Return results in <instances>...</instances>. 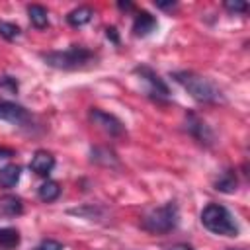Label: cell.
Instances as JSON below:
<instances>
[{"label":"cell","mask_w":250,"mask_h":250,"mask_svg":"<svg viewBox=\"0 0 250 250\" xmlns=\"http://www.w3.org/2000/svg\"><path fill=\"white\" fill-rule=\"evenodd\" d=\"M170 76L197 104L213 105V104H223L225 102V96H223L221 88L213 80H209L207 76H203L199 72H193V70H174V72H170Z\"/></svg>","instance_id":"obj_1"},{"label":"cell","mask_w":250,"mask_h":250,"mask_svg":"<svg viewBox=\"0 0 250 250\" xmlns=\"http://www.w3.org/2000/svg\"><path fill=\"white\" fill-rule=\"evenodd\" d=\"M41 61L57 70H84L90 68L98 62V53H94L92 49L84 47V45H70L68 49L62 51H47V53H39Z\"/></svg>","instance_id":"obj_2"},{"label":"cell","mask_w":250,"mask_h":250,"mask_svg":"<svg viewBox=\"0 0 250 250\" xmlns=\"http://www.w3.org/2000/svg\"><path fill=\"white\" fill-rule=\"evenodd\" d=\"M180 223V211L176 201H166L164 205L150 207L141 217V229L150 234H168Z\"/></svg>","instance_id":"obj_3"},{"label":"cell","mask_w":250,"mask_h":250,"mask_svg":"<svg viewBox=\"0 0 250 250\" xmlns=\"http://www.w3.org/2000/svg\"><path fill=\"white\" fill-rule=\"evenodd\" d=\"M199 221L209 232L219 234V236L232 238V236H238L240 232L238 223L234 221L232 213L221 203H207L199 215Z\"/></svg>","instance_id":"obj_4"},{"label":"cell","mask_w":250,"mask_h":250,"mask_svg":"<svg viewBox=\"0 0 250 250\" xmlns=\"http://www.w3.org/2000/svg\"><path fill=\"white\" fill-rule=\"evenodd\" d=\"M133 72L141 78V82L145 84V94L146 98H150L156 104H166L170 100V88L168 84L158 76L156 70H152L148 64H139L133 68Z\"/></svg>","instance_id":"obj_5"},{"label":"cell","mask_w":250,"mask_h":250,"mask_svg":"<svg viewBox=\"0 0 250 250\" xmlns=\"http://www.w3.org/2000/svg\"><path fill=\"white\" fill-rule=\"evenodd\" d=\"M184 127H186L188 135H189L193 141H197L201 146L211 148V146L215 145V133H213V129H211V127L207 125V121L201 119L195 111H188V113H186Z\"/></svg>","instance_id":"obj_6"},{"label":"cell","mask_w":250,"mask_h":250,"mask_svg":"<svg viewBox=\"0 0 250 250\" xmlns=\"http://www.w3.org/2000/svg\"><path fill=\"white\" fill-rule=\"evenodd\" d=\"M88 119H90L98 129H102L105 135H109V137H121V135H125V125H123V121H121L117 115L107 113V111H104V109H100V107H90V109H88Z\"/></svg>","instance_id":"obj_7"},{"label":"cell","mask_w":250,"mask_h":250,"mask_svg":"<svg viewBox=\"0 0 250 250\" xmlns=\"http://www.w3.org/2000/svg\"><path fill=\"white\" fill-rule=\"evenodd\" d=\"M0 119L18 125V127H33V117L31 113L14 102H0Z\"/></svg>","instance_id":"obj_8"},{"label":"cell","mask_w":250,"mask_h":250,"mask_svg":"<svg viewBox=\"0 0 250 250\" xmlns=\"http://www.w3.org/2000/svg\"><path fill=\"white\" fill-rule=\"evenodd\" d=\"M55 168V156L47 150H37L31 160H29V170L35 174V176H41V178H47Z\"/></svg>","instance_id":"obj_9"},{"label":"cell","mask_w":250,"mask_h":250,"mask_svg":"<svg viewBox=\"0 0 250 250\" xmlns=\"http://www.w3.org/2000/svg\"><path fill=\"white\" fill-rule=\"evenodd\" d=\"M156 27H158V21H156V18L150 12H146V10L137 12V16L133 20V35L135 37H146Z\"/></svg>","instance_id":"obj_10"},{"label":"cell","mask_w":250,"mask_h":250,"mask_svg":"<svg viewBox=\"0 0 250 250\" xmlns=\"http://www.w3.org/2000/svg\"><path fill=\"white\" fill-rule=\"evenodd\" d=\"M68 215H74V217H80V219H86V221H104L107 217V209L98 205V203H86V205H80V207H72L66 211Z\"/></svg>","instance_id":"obj_11"},{"label":"cell","mask_w":250,"mask_h":250,"mask_svg":"<svg viewBox=\"0 0 250 250\" xmlns=\"http://www.w3.org/2000/svg\"><path fill=\"white\" fill-rule=\"evenodd\" d=\"M23 213V199L20 195H2L0 197V217L4 219H12V217H20Z\"/></svg>","instance_id":"obj_12"},{"label":"cell","mask_w":250,"mask_h":250,"mask_svg":"<svg viewBox=\"0 0 250 250\" xmlns=\"http://www.w3.org/2000/svg\"><path fill=\"white\" fill-rule=\"evenodd\" d=\"M90 160L94 164H100L105 168H119V158H117L115 150H111L107 146H94L90 150Z\"/></svg>","instance_id":"obj_13"},{"label":"cell","mask_w":250,"mask_h":250,"mask_svg":"<svg viewBox=\"0 0 250 250\" xmlns=\"http://www.w3.org/2000/svg\"><path fill=\"white\" fill-rule=\"evenodd\" d=\"M213 188L221 193H234L238 189V176L232 168H227L225 172H221V176L215 180Z\"/></svg>","instance_id":"obj_14"},{"label":"cell","mask_w":250,"mask_h":250,"mask_svg":"<svg viewBox=\"0 0 250 250\" xmlns=\"http://www.w3.org/2000/svg\"><path fill=\"white\" fill-rule=\"evenodd\" d=\"M92 16H94V10L90 6H78L66 14V23L72 27H82L92 20Z\"/></svg>","instance_id":"obj_15"},{"label":"cell","mask_w":250,"mask_h":250,"mask_svg":"<svg viewBox=\"0 0 250 250\" xmlns=\"http://www.w3.org/2000/svg\"><path fill=\"white\" fill-rule=\"evenodd\" d=\"M27 16H29V21L33 27L37 29H45L49 25V12L45 6H39V4H29L27 6Z\"/></svg>","instance_id":"obj_16"},{"label":"cell","mask_w":250,"mask_h":250,"mask_svg":"<svg viewBox=\"0 0 250 250\" xmlns=\"http://www.w3.org/2000/svg\"><path fill=\"white\" fill-rule=\"evenodd\" d=\"M21 168L18 164H6L0 168V188H14L20 182Z\"/></svg>","instance_id":"obj_17"},{"label":"cell","mask_w":250,"mask_h":250,"mask_svg":"<svg viewBox=\"0 0 250 250\" xmlns=\"http://www.w3.org/2000/svg\"><path fill=\"white\" fill-rule=\"evenodd\" d=\"M59 195H61V186H59V182H55V180H45V182L37 188V197H39L41 201H45V203H51V201L59 199Z\"/></svg>","instance_id":"obj_18"},{"label":"cell","mask_w":250,"mask_h":250,"mask_svg":"<svg viewBox=\"0 0 250 250\" xmlns=\"http://www.w3.org/2000/svg\"><path fill=\"white\" fill-rule=\"evenodd\" d=\"M20 242H21V236L18 229H12V227L0 229V250H14L20 246Z\"/></svg>","instance_id":"obj_19"},{"label":"cell","mask_w":250,"mask_h":250,"mask_svg":"<svg viewBox=\"0 0 250 250\" xmlns=\"http://www.w3.org/2000/svg\"><path fill=\"white\" fill-rule=\"evenodd\" d=\"M0 35H2L6 41H16V39L21 35V29H20V25H16V23H12V21L0 20Z\"/></svg>","instance_id":"obj_20"},{"label":"cell","mask_w":250,"mask_h":250,"mask_svg":"<svg viewBox=\"0 0 250 250\" xmlns=\"http://www.w3.org/2000/svg\"><path fill=\"white\" fill-rule=\"evenodd\" d=\"M0 90L6 94H18L20 82L14 76H0Z\"/></svg>","instance_id":"obj_21"},{"label":"cell","mask_w":250,"mask_h":250,"mask_svg":"<svg viewBox=\"0 0 250 250\" xmlns=\"http://www.w3.org/2000/svg\"><path fill=\"white\" fill-rule=\"evenodd\" d=\"M223 6H225V10H229L232 14H246L248 12V4L242 0H227Z\"/></svg>","instance_id":"obj_22"},{"label":"cell","mask_w":250,"mask_h":250,"mask_svg":"<svg viewBox=\"0 0 250 250\" xmlns=\"http://www.w3.org/2000/svg\"><path fill=\"white\" fill-rule=\"evenodd\" d=\"M33 250H64V246L59 242V240H53V238H45L41 240Z\"/></svg>","instance_id":"obj_23"},{"label":"cell","mask_w":250,"mask_h":250,"mask_svg":"<svg viewBox=\"0 0 250 250\" xmlns=\"http://www.w3.org/2000/svg\"><path fill=\"white\" fill-rule=\"evenodd\" d=\"M154 6L158 10H174L178 6V2H174V0H154Z\"/></svg>","instance_id":"obj_24"},{"label":"cell","mask_w":250,"mask_h":250,"mask_svg":"<svg viewBox=\"0 0 250 250\" xmlns=\"http://www.w3.org/2000/svg\"><path fill=\"white\" fill-rule=\"evenodd\" d=\"M105 37L113 43V45H119V33H117V29L113 27V25H109V27H105Z\"/></svg>","instance_id":"obj_25"},{"label":"cell","mask_w":250,"mask_h":250,"mask_svg":"<svg viewBox=\"0 0 250 250\" xmlns=\"http://www.w3.org/2000/svg\"><path fill=\"white\" fill-rule=\"evenodd\" d=\"M12 156H16V150H14V148H8V146H0V160L12 158Z\"/></svg>","instance_id":"obj_26"},{"label":"cell","mask_w":250,"mask_h":250,"mask_svg":"<svg viewBox=\"0 0 250 250\" xmlns=\"http://www.w3.org/2000/svg\"><path fill=\"white\" fill-rule=\"evenodd\" d=\"M168 250H193V246H189L186 242H178V244H172Z\"/></svg>","instance_id":"obj_27"},{"label":"cell","mask_w":250,"mask_h":250,"mask_svg":"<svg viewBox=\"0 0 250 250\" xmlns=\"http://www.w3.org/2000/svg\"><path fill=\"white\" fill-rule=\"evenodd\" d=\"M117 8L129 12V10H133V4H131V2H117Z\"/></svg>","instance_id":"obj_28"},{"label":"cell","mask_w":250,"mask_h":250,"mask_svg":"<svg viewBox=\"0 0 250 250\" xmlns=\"http://www.w3.org/2000/svg\"><path fill=\"white\" fill-rule=\"evenodd\" d=\"M229 250H234V248H229Z\"/></svg>","instance_id":"obj_29"}]
</instances>
